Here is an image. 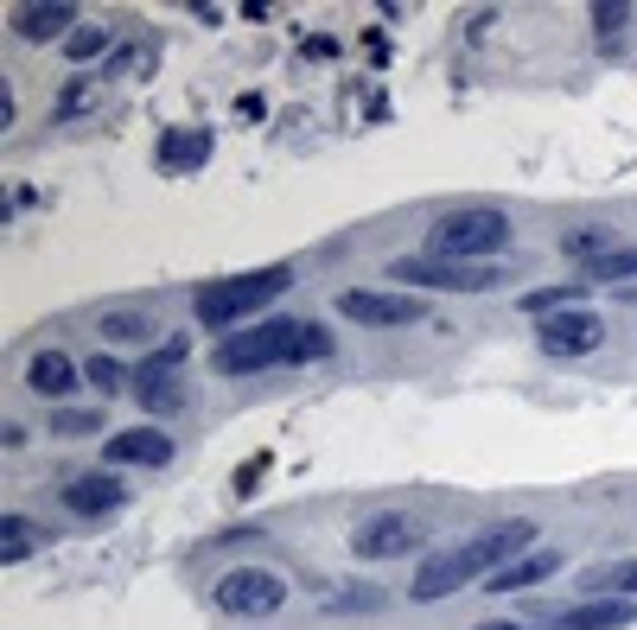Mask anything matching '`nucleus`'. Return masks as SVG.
Wrapping results in <instances>:
<instances>
[{"label":"nucleus","instance_id":"obj_6","mask_svg":"<svg viewBox=\"0 0 637 630\" xmlns=\"http://www.w3.org/2000/svg\"><path fill=\"white\" fill-rule=\"evenodd\" d=\"M287 599H294V586H287L274 567H230L211 586V605L223 618H274Z\"/></svg>","mask_w":637,"mask_h":630},{"label":"nucleus","instance_id":"obj_28","mask_svg":"<svg viewBox=\"0 0 637 630\" xmlns=\"http://www.w3.org/2000/svg\"><path fill=\"white\" fill-rule=\"evenodd\" d=\"M51 433H64V440L71 433H102V408H58L51 414Z\"/></svg>","mask_w":637,"mask_h":630},{"label":"nucleus","instance_id":"obj_30","mask_svg":"<svg viewBox=\"0 0 637 630\" xmlns=\"http://www.w3.org/2000/svg\"><path fill=\"white\" fill-rule=\"evenodd\" d=\"M0 446H7V452L26 446V427H20V420H7V427H0Z\"/></svg>","mask_w":637,"mask_h":630},{"label":"nucleus","instance_id":"obj_12","mask_svg":"<svg viewBox=\"0 0 637 630\" xmlns=\"http://www.w3.org/2000/svg\"><path fill=\"white\" fill-rule=\"evenodd\" d=\"M102 459H109V471H122V465L160 471V465H172V440H166V427H128L102 446Z\"/></svg>","mask_w":637,"mask_h":630},{"label":"nucleus","instance_id":"obj_19","mask_svg":"<svg viewBox=\"0 0 637 630\" xmlns=\"http://www.w3.org/2000/svg\"><path fill=\"white\" fill-rule=\"evenodd\" d=\"M115 39H122V32H109V26H77L71 39H64V58H71V64H96V58L115 51Z\"/></svg>","mask_w":637,"mask_h":630},{"label":"nucleus","instance_id":"obj_14","mask_svg":"<svg viewBox=\"0 0 637 630\" xmlns=\"http://www.w3.org/2000/svg\"><path fill=\"white\" fill-rule=\"evenodd\" d=\"M77 376L83 370L64 357V350H32V363H26V389L45 395V401H64V395L77 389Z\"/></svg>","mask_w":637,"mask_h":630},{"label":"nucleus","instance_id":"obj_23","mask_svg":"<svg viewBox=\"0 0 637 630\" xmlns=\"http://www.w3.org/2000/svg\"><path fill=\"white\" fill-rule=\"evenodd\" d=\"M32 548H39V529H32L26 516H0V560L13 567V560H26Z\"/></svg>","mask_w":637,"mask_h":630},{"label":"nucleus","instance_id":"obj_7","mask_svg":"<svg viewBox=\"0 0 637 630\" xmlns=\"http://www.w3.org/2000/svg\"><path fill=\"white\" fill-rule=\"evenodd\" d=\"M338 312H344V319H357V325L389 331V325H415L427 306L408 287H344L338 293Z\"/></svg>","mask_w":637,"mask_h":630},{"label":"nucleus","instance_id":"obj_16","mask_svg":"<svg viewBox=\"0 0 637 630\" xmlns=\"http://www.w3.org/2000/svg\"><path fill=\"white\" fill-rule=\"evenodd\" d=\"M211 147H217V140L204 128H172L160 140V172H198L204 160H211Z\"/></svg>","mask_w":637,"mask_h":630},{"label":"nucleus","instance_id":"obj_10","mask_svg":"<svg viewBox=\"0 0 637 630\" xmlns=\"http://www.w3.org/2000/svg\"><path fill=\"white\" fill-rule=\"evenodd\" d=\"M7 32L26 39V45H51V39L64 45L77 32V7H71V0H26V7L7 13Z\"/></svg>","mask_w":637,"mask_h":630},{"label":"nucleus","instance_id":"obj_25","mask_svg":"<svg viewBox=\"0 0 637 630\" xmlns=\"http://www.w3.org/2000/svg\"><path fill=\"white\" fill-rule=\"evenodd\" d=\"M593 26H599V45L618 51V39H625V26H631V7H625V0H599V7H593Z\"/></svg>","mask_w":637,"mask_h":630},{"label":"nucleus","instance_id":"obj_18","mask_svg":"<svg viewBox=\"0 0 637 630\" xmlns=\"http://www.w3.org/2000/svg\"><path fill=\"white\" fill-rule=\"evenodd\" d=\"M134 401H141V408L147 414H179L185 408V389H179V382H172V376H134Z\"/></svg>","mask_w":637,"mask_h":630},{"label":"nucleus","instance_id":"obj_31","mask_svg":"<svg viewBox=\"0 0 637 630\" xmlns=\"http://www.w3.org/2000/svg\"><path fill=\"white\" fill-rule=\"evenodd\" d=\"M478 630H536V624H523V618H491V624H478ZM548 630V624H542Z\"/></svg>","mask_w":637,"mask_h":630},{"label":"nucleus","instance_id":"obj_24","mask_svg":"<svg viewBox=\"0 0 637 630\" xmlns=\"http://www.w3.org/2000/svg\"><path fill=\"white\" fill-rule=\"evenodd\" d=\"M587 287H612V280H637V249H618L606 261H593V268H580Z\"/></svg>","mask_w":637,"mask_h":630},{"label":"nucleus","instance_id":"obj_3","mask_svg":"<svg viewBox=\"0 0 637 630\" xmlns=\"http://www.w3.org/2000/svg\"><path fill=\"white\" fill-rule=\"evenodd\" d=\"M510 249V217L497 204H466V210H446L427 236V255L446 261H497Z\"/></svg>","mask_w":637,"mask_h":630},{"label":"nucleus","instance_id":"obj_8","mask_svg":"<svg viewBox=\"0 0 637 630\" xmlns=\"http://www.w3.org/2000/svg\"><path fill=\"white\" fill-rule=\"evenodd\" d=\"M536 344H542V357H593V350L606 344V319L587 312V306L555 312V319L536 325Z\"/></svg>","mask_w":637,"mask_h":630},{"label":"nucleus","instance_id":"obj_11","mask_svg":"<svg viewBox=\"0 0 637 630\" xmlns=\"http://www.w3.org/2000/svg\"><path fill=\"white\" fill-rule=\"evenodd\" d=\"M58 503L71 516H115L128 503V484L115 478V471H83V478H71L58 490Z\"/></svg>","mask_w":637,"mask_h":630},{"label":"nucleus","instance_id":"obj_29","mask_svg":"<svg viewBox=\"0 0 637 630\" xmlns=\"http://www.w3.org/2000/svg\"><path fill=\"white\" fill-rule=\"evenodd\" d=\"M612 586H618V592H625V599H637V560H625V567H618V573H612Z\"/></svg>","mask_w":637,"mask_h":630},{"label":"nucleus","instance_id":"obj_17","mask_svg":"<svg viewBox=\"0 0 637 630\" xmlns=\"http://www.w3.org/2000/svg\"><path fill=\"white\" fill-rule=\"evenodd\" d=\"M96 102H102V70H77V77L58 90V102H51V121H83Z\"/></svg>","mask_w":637,"mask_h":630},{"label":"nucleus","instance_id":"obj_21","mask_svg":"<svg viewBox=\"0 0 637 630\" xmlns=\"http://www.w3.org/2000/svg\"><path fill=\"white\" fill-rule=\"evenodd\" d=\"M561 255L580 261V268H593V261L618 255V242H612V230H574V236H561Z\"/></svg>","mask_w":637,"mask_h":630},{"label":"nucleus","instance_id":"obj_13","mask_svg":"<svg viewBox=\"0 0 637 630\" xmlns=\"http://www.w3.org/2000/svg\"><path fill=\"white\" fill-rule=\"evenodd\" d=\"M637 618V599H580L567 605L548 630H625Z\"/></svg>","mask_w":637,"mask_h":630},{"label":"nucleus","instance_id":"obj_15","mask_svg":"<svg viewBox=\"0 0 637 630\" xmlns=\"http://www.w3.org/2000/svg\"><path fill=\"white\" fill-rule=\"evenodd\" d=\"M548 573H561V548H542V554L510 560L504 573H491V580H485V592H529V586H542Z\"/></svg>","mask_w":637,"mask_h":630},{"label":"nucleus","instance_id":"obj_5","mask_svg":"<svg viewBox=\"0 0 637 630\" xmlns=\"http://www.w3.org/2000/svg\"><path fill=\"white\" fill-rule=\"evenodd\" d=\"M389 280L402 287H434V293H491L504 268L497 261H446V255H402L389 261Z\"/></svg>","mask_w":637,"mask_h":630},{"label":"nucleus","instance_id":"obj_22","mask_svg":"<svg viewBox=\"0 0 637 630\" xmlns=\"http://www.w3.org/2000/svg\"><path fill=\"white\" fill-rule=\"evenodd\" d=\"M580 293H587V280H580V287H536V293H523V312L529 319H555V312L580 306Z\"/></svg>","mask_w":637,"mask_h":630},{"label":"nucleus","instance_id":"obj_9","mask_svg":"<svg viewBox=\"0 0 637 630\" xmlns=\"http://www.w3.org/2000/svg\"><path fill=\"white\" fill-rule=\"evenodd\" d=\"M415 548H421V529H415V516H402V510H383L370 522H357V535H351L357 560H402Z\"/></svg>","mask_w":637,"mask_h":630},{"label":"nucleus","instance_id":"obj_27","mask_svg":"<svg viewBox=\"0 0 637 630\" xmlns=\"http://www.w3.org/2000/svg\"><path fill=\"white\" fill-rule=\"evenodd\" d=\"M83 376H90V389H102V395H115L122 382H134V376L122 370V363H115V357H102V350H96L90 363H83Z\"/></svg>","mask_w":637,"mask_h":630},{"label":"nucleus","instance_id":"obj_20","mask_svg":"<svg viewBox=\"0 0 637 630\" xmlns=\"http://www.w3.org/2000/svg\"><path fill=\"white\" fill-rule=\"evenodd\" d=\"M96 331L109 344H153V319H147V312H102Z\"/></svg>","mask_w":637,"mask_h":630},{"label":"nucleus","instance_id":"obj_2","mask_svg":"<svg viewBox=\"0 0 637 630\" xmlns=\"http://www.w3.org/2000/svg\"><path fill=\"white\" fill-rule=\"evenodd\" d=\"M294 287V268H255V274H230V280H211V287H198V300H192V312H198V325L204 331H236L243 319H255L262 306H274L281 293Z\"/></svg>","mask_w":637,"mask_h":630},{"label":"nucleus","instance_id":"obj_1","mask_svg":"<svg viewBox=\"0 0 637 630\" xmlns=\"http://www.w3.org/2000/svg\"><path fill=\"white\" fill-rule=\"evenodd\" d=\"M529 541H536V522H529V516H510V522H497V529H485L478 541H459V548L427 554L421 567H415V580H408V599H415V605L453 599V592H466V586H478V580H491V573H504L510 560H523Z\"/></svg>","mask_w":637,"mask_h":630},{"label":"nucleus","instance_id":"obj_26","mask_svg":"<svg viewBox=\"0 0 637 630\" xmlns=\"http://www.w3.org/2000/svg\"><path fill=\"white\" fill-rule=\"evenodd\" d=\"M332 357V331H325L319 319H300V344H294V363H319Z\"/></svg>","mask_w":637,"mask_h":630},{"label":"nucleus","instance_id":"obj_4","mask_svg":"<svg viewBox=\"0 0 637 630\" xmlns=\"http://www.w3.org/2000/svg\"><path fill=\"white\" fill-rule=\"evenodd\" d=\"M300 344V319H262L236 338H223L211 350V370L217 376H262V370H287Z\"/></svg>","mask_w":637,"mask_h":630}]
</instances>
